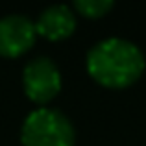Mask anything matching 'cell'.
I'll return each mask as SVG.
<instances>
[{"label": "cell", "mask_w": 146, "mask_h": 146, "mask_svg": "<svg viewBox=\"0 0 146 146\" xmlns=\"http://www.w3.org/2000/svg\"><path fill=\"white\" fill-rule=\"evenodd\" d=\"M87 70L106 87H128L143 74L144 54L128 39L107 37L87 52Z\"/></svg>", "instance_id": "obj_1"}, {"label": "cell", "mask_w": 146, "mask_h": 146, "mask_svg": "<svg viewBox=\"0 0 146 146\" xmlns=\"http://www.w3.org/2000/svg\"><path fill=\"white\" fill-rule=\"evenodd\" d=\"M24 146H74V126L59 109L37 107L22 122Z\"/></svg>", "instance_id": "obj_2"}, {"label": "cell", "mask_w": 146, "mask_h": 146, "mask_svg": "<svg viewBox=\"0 0 146 146\" xmlns=\"http://www.w3.org/2000/svg\"><path fill=\"white\" fill-rule=\"evenodd\" d=\"M24 91L33 102L44 104L52 100L61 89V74L50 57H33L22 70Z\"/></svg>", "instance_id": "obj_3"}, {"label": "cell", "mask_w": 146, "mask_h": 146, "mask_svg": "<svg viewBox=\"0 0 146 146\" xmlns=\"http://www.w3.org/2000/svg\"><path fill=\"white\" fill-rule=\"evenodd\" d=\"M37 35L35 22L21 13L4 15L0 19V56L15 57L24 54Z\"/></svg>", "instance_id": "obj_4"}, {"label": "cell", "mask_w": 146, "mask_h": 146, "mask_svg": "<svg viewBox=\"0 0 146 146\" xmlns=\"http://www.w3.org/2000/svg\"><path fill=\"white\" fill-rule=\"evenodd\" d=\"M76 28V15L67 4H52L39 13L35 21L37 33L48 39H65Z\"/></svg>", "instance_id": "obj_5"}, {"label": "cell", "mask_w": 146, "mask_h": 146, "mask_svg": "<svg viewBox=\"0 0 146 146\" xmlns=\"http://www.w3.org/2000/svg\"><path fill=\"white\" fill-rule=\"evenodd\" d=\"M74 7L82 15H85V17L96 19V17L106 15L113 7V2L111 0H76Z\"/></svg>", "instance_id": "obj_6"}]
</instances>
